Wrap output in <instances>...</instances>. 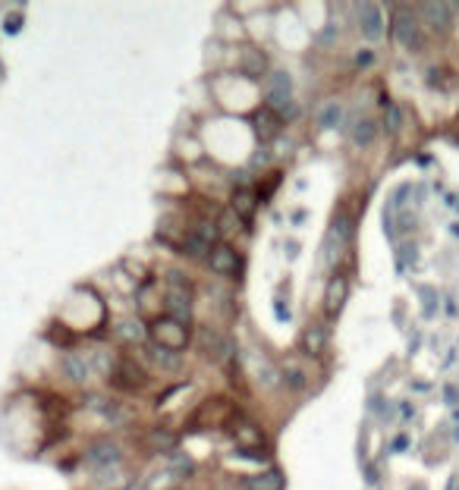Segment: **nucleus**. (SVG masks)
Returning a JSON list of instances; mask_svg holds the SVG:
<instances>
[{
  "label": "nucleus",
  "mask_w": 459,
  "mask_h": 490,
  "mask_svg": "<svg viewBox=\"0 0 459 490\" xmlns=\"http://www.w3.org/2000/svg\"><path fill=\"white\" fill-rule=\"evenodd\" d=\"M167 292H163V311H167V318L180 320V324H189V318H192V280H189L186 274H180V270H170L167 274Z\"/></svg>",
  "instance_id": "obj_1"
},
{
  "label": "nucleus",
  "mask_w": 459,
  "mask_h": 490,
  "mask_svg": "<svg viewBox=\"0 0 459 490\" xmlns=\"http://www.w3.org/2000/svg\"><path fill=\"white\" fill-rule=\"evenodd\" d=\"M264 101H268V110L280 113V117H293L296 113V101H293V79L283 69H274L264 79Z\"/></svg>",
  "instance_id": "obj_2"
},
{
  "label": "nucleus",
  "mask_w": 459,
  "mask_h": 490,
  "mask_svg": "<svg viewBox=\"0 0 459 490\" xmlns=\"http://www.w3.org/2000/svg\"><path fill=\"white\" fill-rule=\"evenodd\" d=\"M393 41L400 44L402 50H409V54H421V50H425V35H421V25H418V19H415V13L406 10V6H396Z\"/></svg>",
  "instance_id": "obj_3"
},
{
  "label": "nucleus",
  "mask_w": 459,
  "mask_h": 490,
  "mask_svg": "<svg viewBox=\"0 0 459 490\" xmlns=\"http://www.w3.org/2000/svg\"><path fill=\"white\" fill-rule=\"evenodd\" d=\"M148 336L154 339V346L170 349V352H182L189 343L186 324H180V320H173V318H157L154 324L148 327Z\"/></svg>",
  "instance_id": "obj_4"
},
{
  "label": "nucleus",
  "mask_w": 459,
  "mask_h": 490,
  "mask_svg": "<svg viewBox=\"0 0 459 490\" xmlns=\"http://www.w3.org/2000/svg\"><path fill=\"white\" fill-rule=\"evenodd\" d=\"M207 264L220 276H239V270H242V258L224 242H214V248L207 251Z\"/></svg>",
  "instance_id": "obj_5"
},
{
  "label": "nucleus",
  "mask_w": 459,
  "mask_h": 490,
  "mask_svg": "<svg viewBox=\"0 0 459 490\" xmlns=\"http://www.w3.org/2000/svg\"><path fill=\"white\" fill-rule=\"evenodd\" d=\"M119 459H123V450H119V443H113V440H98V443H92L85 450V462L98 471L119 465Z\"/></svg>",
  "instance_id": "obj_6"
},
{
  "label": "nucleus",
  "mask_w": 459,
  "mask_h": 490,
  "mask_svg": "<svg viewBox=\"0 0 459 490\" xmlns=\"http://www.w3.org/2000/svg\"><path fill=\"white\" fill-rule=\"evenodd\" d=\"M418 16H425V22L434 31L446 35L453 29V16H456V3H418Z\"/></svg>",
  "instance_id": "obj_7"
},
{
  "label": "nucleus",
  "mask_w": 459,
  "mask_h": 490,
  "mask_svg": "<svg viewBox=\"0 0 459 490\" xmlns=\"http://www.w3.org/2000/svg\"><path fill=\"white\" fill-rule=\"evenodd\" d=\"M358 31H362L365 41H381V35H384L381 3H362L358 6Z\"/></svg>",
  "instance_id": "obj_8"
},
{
  "label": "nucleus",
  "mask_w": 459,
  "mask_h": 490,
  "mask_svg": "<svg viewBox=\"0 0 459 490\" xmlns=\"http://www.w3.org/2000/svg\"><path fill=\"white\" fill-rule=\"evenodd\" d=\"M198 349L205 352V358H211V362H220V358L230 352V339L224 336L220 330H214V327H198Z\"/></svg>",
  "instance_id": "obj_9"
},
{
  "label": "nucleus",
  "mask_w": 459,
  "mask_h": 490,
  "mask_svg": "<svg viewBox=\"0 0 459 490\" xmlns=\"http://www.w3.org/2000/svg\"><path fill=\"white\" fill-rule=\"evenodd\" d=\"M113 333H117V339H119V343H126V346H145V343H148V327H145L138 318L117 320Z\"/></svg>",
  "instance_id": "obj_10"
},
{
  "label": "nucleus",
  "mask_w": 459,
  "mask_h": 490,
  "mask_svg": "<svg viewBox=\"0 0 459 490\" xmlns=\"http://www.w3.org/2000/svg\"><path fill=\"white\" fill-rule=\"evenodd\" d=\"M346 292H349V280L343 274H333L330 283H327V292H324V311L330 314H340V308L346 305Z\"/></svg>",
  "instance_id": "obj_11"
},
{
  "label": "nucleus",
  "mask_w": 459,
  "mask_h": 490,
  "mask_svg": "<svg viewBox=\"0 0 459 490\" xmlns=\"http://www.w3.org/2000/svg\"><path fill=\"white\" fill-rule=\"evenodd\" d=\"M60 368H63V374H66V380H73V383H85L88 377H92V364H88V358L82 355V352H66Z\"/></svg>",
  "instance_id": "obj_12"
},
{
  "label": "nucleus",
  "mask_w": 459,
  "mask_h": 490,
  "mask_svg": "<svg viewBox=\"0 0 459 490\" xmlns=\"http://www.w3.org/2000/svg\"><path fill=\"white\" fill-rule=\"evenodd\" d=\"M302 349H305L308 355H324V349H327V330H324V324H318V320L305 324V330H302Z\"/></svg>",
  "instance_id": "obj_13"
},
{
  "label": "nucleus",
  "mask_w": 459,
  "mask_h": 490,
  "mask_svg": "<svg viewBox=\"0 0 459 490\" xmlns=\"http://www.w3.org/2000/svg\"><path fill=\"white\" fill-rule=\"evenodd\" d=\"M145 355H148V362L154 364V368H161V371H180L182 368V355H180V352L161 349V346H154V343L145 346Z\"/></svg>",
  "instance_id": "obj_14"
},
{
  "label": "nucleus",
  "mask_w": 459,
  "mask_h": 490,
  "mask_svg": "<svg viewBox=\"0 0 459 490\" xmlns=\"http://www.w3.org/2000/svg\"><path fill=\"white\" fill-rule=\"evenodd\" d=\"M239 66H242L245 75L258 79V75L268 73V57H264L258 47H242V50H239Z\"/></svg>",
  "instance_id": "obj_15"
},
{
  "label": "nucleus",
  "mask_w": 459,
  "mask_h": 490,
  "mask_svg": "<svg viewBox=\"0 0 459 490\" xmlns=\"http://www.w3.org/2000/svg\"><path fill=\"white\" fill-rule=\"evenodd\" d=\"M233 437L239 446H264V433L249 418H233Z\"/></svg>",
  "instance_id": "obj_16"
},
{
  "label": "nucleus",
  "mask_w": 459,
  "mask_h": 490,
  "mask_svg": "<svg viewBox=\"0 0 459 490\" xmlns=\"http://www.w3.org/2000/svg\"><path fill=\"white\" fill-rule=\"evenodd\" d=\"M349 242V220L340 214V217H333V226H330V232H327V261L333 258V251L340 255V248Z\"/></svg>",
  "instance_id": "obj_17"
},
{
  "label": "nucleus",
  "mask_w": 459,
  "mask_h": 490,
  "mask_svg": "<svg viewBox=\"0 0 459 490\" xmlns=\"http://www.w3.org/2000/svg\"><path fill=\"white\" fill-rule=\"evenodd\" d=\"M280 129H283V117H280V113L268 110V107L255 113V132H258V135H261V142H268V138H274Z\"/></svg>",
  "instance_id": "obj_18"
},
{
  "label": "nucleus",
  "mask_w": 459,
  "mask_h": 490,
  "mask_svg": "<svg viewBox=\"0 0 459 490\" xmlns=\"http://www.w3.org/2000/svg\"><path fill=\"white\" fill-rule=\"evenodd\" d=\"M349 138H352V144H358V148H368V144H374V138H377L374 119H368V117L356 119V123H352V129H349Z\"/></svg>",
  "instance_id": "obj_19"
},
{
  "label": "nucleus",
  "mask_w": 459,
  "mask_h": 490,
  "mask_svg": "<svg viewBox=\"0 0 459 490\" xmlns=\"http://www.w3.org/2000/svg\"><path fill=\"white\" fill-rule=\"evenodd\" d=\"M314 119H318V129H337L340 119H343V104L340 101H324L318 107V113H314Z\"/></svg>",
  "instance_id": "obj_20"
},
{
  "label": "nucleus",
  "mask_w": 459,
  "mask_h": 490,
  "mask_svg": "<svg viewBox=\"0 0 459 490\" xmlns=\"http://www.w3.org/2000/svg\"><path fill=\"white\" fill-rule=\"evenodd\" d=\"M119 371H123V374H117V387H123V389L145 387V380H148V374H145L138 364H132V362H123V364H119Z\"/></svg>",
  "instance_id": "obj_21"
},
{
  "label": "nucleus",
  "mask_w": 459,
  "mask_h": 490,
  "mask_svg": "<svg viewBox=\"0 0 459 490\" xmlns=\"http://www.w3.org/2000/svg\"><path fill=\"white\" fill-rule=\"evenodd\" d=\"M245 484H249V490H283V475L277 468H268L261 475H252Z\"/></svg>",
  "instance_id": "obj_22"
},
{
  "label": "nucleus",
  "mask_w": 459,
  "mask_h": 490,
  "mask_svg": "<svg viewBox=\"0 0 459 490\" xmlns=\"http://www.w3.org/2000/svg\"><path fill=\"white\" fill-rule=\"evenodd\" d=\"M255 205H258V195L252 192V188H239V192L233 195V214H236V217H252V214H255Z\"/></svg>",
  "instance_id": "obj_23"
},
{
  "label": "nucleus",
  "mask_w": 459,
  "mask_h": 490,
  "mask_svg": "<svg viewBox=\"0 0 459 490\" xmlns=\"http://www.w3.org/2000/svg\"><path fill=\"white\" fill-rule=\"evenodd\" d=\"M255 358H258V355H255ZM252 377H255V380H261L264 387H277V380H280V371H277L274 364H270L268 358L261 355V358L255 362V371H252Z\"/></svg>",
  "instance_id": "obj_24"
},
{
  "label": "nucleus",
  "mask_w": 459,
  "mask_h": 490,
  "mask_svg": "<svg viewBox=\"0 0 459 490\" xmlns=\"http://www.w3.org/2000/svg\"><path fill=\"white\" fill-rule=\"evenodd\" d=\"M192 236H198L205 245H214L220 232H217V223H211V220H198V223L192 226Z\"/></svg>",
  "instance_id": "obj_25"
},
{
  "label": "nucleus",
  "mask_w": 459,
  "mask_h": 490,
  "mask_svg": "<svg viewBox=\"0 0 459 490\" xmlns=\"http://www.w3.org/2000/svg\"><path fill=\"white\" fill-rule=\"evenodd\" d=\"M148 443L154 446V450H163V452H170L176 446V433H167V431H154L148 437Z\"/></svg>",
  "instance_id": "obj_26"
},
{
  "label": "nucleus",
  "mask_w": 459,
  "mask_h": 490,
  "mask_svg": "<svg viewBox=\"0 0 459 490\" xmlns=\"http://www.w3.org/2000/svg\"><path fill=\"white\" fill-rule=\"evenodd\" d=\"M428 82H431V85H437V88H453V85H456V75H450L444 66H440V69L434 66L431 73H428Z\"/></svg>",
  "instance_id": "obj_27"
},
{
  "label": "nucleus",
  "mask_w": 459,
  "mask_h": 490,
  "mask_svg": "<svg viewBox=\"0 0 459 490\" xmlns=\"http://www.w3.org/2000/svg\"><path fill=\"white\" fill-rule=\"evenodd\" d=\"M384 107H387V132H390V135H393V132H400L402 113H400V107H396L393 101H387V98H384Z\"/></svg>",
  "instance_id": "obj_28"
},
{
  "label": "nucleus",
  "mask_w": 459,
  "mask_h": 490,
  "mask_svg": "<svg viewBox=\"0 0 459 490\" xmlns=\"http://www.w3.org/2000/svg\"><path fill=\"white\" fill-rule=\"evenodd\" d=\"M220 220H224V223L217 226V232H230L233 226H239V217L233 214V207H230V211H224V217H220Z\"/></svg>",
  "instance_id": "obj_29"
},
{
  "label": "nucleus",
  "mask_w": 459,
  "mask_h": 490,
  "mask_svg": "<svg viewBox=\"0 0 459 490\" xmlns=\"http://www.w3.org/2000/svg\"><path fill=\"white\" fill-rule=\"evenodd\" d=\"M444 393H446V402H450V406H456V402H459V389L453 387V383H446Z\"/></svg>",
  "instance_id": "obj_30"
},
{
  "label": "nucleus",
  "mask_w": 459,
  "mask_h": 490,
  "mask_svg": "<svg viewBox=\"0 0 459 490\" xmlns=\"http://www.w3.org/2000/svg\"><path fill=\"white\" fill-rule=\"evenodd\" d=\"M356 63H358V66H368V63H371V50H358Z\"/></svg>",
  "instance_id": "obj_31"
},
{
  "label": "nucleus",
  "mask_w": 459,
  "mask_h": 490,
  "mask_svg": "<svg viewBox=\"0 0 459 490\" xmlns=\"http://www.w3.org/2000/svg\"><path fill=\"white\" fill-rule=\"evenodd\" d=\"M402 450H406V437H396L393 440V452H402Z\"/></svg>",
  "instance_id": "obj_32"
},
{
  "label": "nucleus",
  "mask_w": 459,
  "mask_h": 490,
  "mask_svg": "<svg viewBox=\"0 0 459 490\" xmlns=\"http://www.w3.org/2000/svg\"><path fill=\"white\" fill-rule=\"evenodd\" d=\"M6 31H19V16H13V22H6Z\"/></svg>",
  "instance_id": "obj_33"
},
{
  "label": "nucleus",
  "mask_w": 459,
  "mask_h": 490,
  "mask_svg": "<svg viewBox=\"0 0 459 490\" xmlns=\"http://www.w3.org/2000/svg\"><path fill=\"white\" fill-rule=\"evenodd\" d=\"M415 490H425V487H415Z\"/></svg>",
  "instance_id": "obj_34"
}]
</instances>
